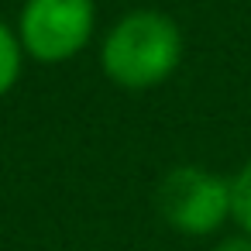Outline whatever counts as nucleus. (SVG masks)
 Returning a JSON list of instances; mask_svg holds the SVG:
<instances>
[{
  "mask_svg": "<svg viewBox=\"0 0 251 251\" xmlns=\"http://www.w3.org/2000/svg\"><path fill=\"white\" fill-rule=\"evenodd\" d=\"M25 49H21V38L18 31H11L4 21H0V97H7L18 79H21V66H25Z\"/></svg>",
  "mask_w": 251,
  "mask_h": 251,
  "instance_id": "nucleus-4",
  "label": "nucleus"
},
{
  "mask_svg": "<svg viewBox=\"0 0 251 251\" xmlns=\"http://www.w3.org/2000/svg\"><path fill=\"white\" fill-rule=\"evenodd\" d=\"M155 203L172 230L206 237L230 217V182L203 165H176L162 176Z\"/></svg>",
  "mask_w": 251,
  "mask_h": 251,
  "instance_id": "nucleus-2",
  "label": "nucleus"
},
{
  "mask_svg": "<svg viewBox=\"0 0 251 251\" xmlns=\"http://www.w3.org/2000/svg\"><path fill=\"white\" fill-rule=\"evenodd\" d=\"M182 62V31L162 11H131L103 38L100 66L121 90L145 93L162 86Z\"/></svg>",
  "mask_w": 251,
  "mask_h": 251,
  "instance_id": "nucleus-1",
  "label": "nucleus"
},
{
  "mask_svg": "<svg viewBox=\"0 0 251 251\" xmlns=\"http://www.w3.org/2000/svg\"><path fill=\"white\" fill-rule=\"evenodd\" d=\"M93 25V0H28L18 18V38L28 59L62 66L86 49Z\"/></svg>",
  "mask_w": 251,
  "mask_h": 251,
  "instance_id": "nucleus-3",
  "label": "nucleus"
},
{
  "mask_svg": "<svg viewBox=\"0 0 251 251\" xmlns=\"http://www.w3.org/2000/svg\"><path fill=\"white\" fill-rule=\"evenodd\" d=\"M230 217L241 224V230L251 237V158L237 169L230 179Z\"/></svg>",
  "mask_w": 251,
  "mask_h": 251,
  "instance_id": "nucleus-5",
  "label": "nucleus"
},
{
  "mask_svg": "<svg viewBox=\"0 0 251 251\" xmlns=\"http://www.w3.org/2000/svg\"><path fill=\"white\" fill-rule=\"evenodd\" d=\"M213 251H251V237H248V234H241V237H227V241H220Z\"/></svg>",
  "mask_w": 251,
  "mask_h": 251,
  "instance_id": "nucleus-6",
  "label": "nucleus"
}]
</instances>
